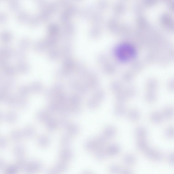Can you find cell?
Segmentation results:
<instances>
[{"mask_svg": "<svg viewBox=\"0 0 174 174\" xmlns=\"http://www.w3.org/2000/svg\"><path fill=\"white\" fill-rule=\"evenodd\" d=\"M3 69V74L8 77H12L14 75L16 71V69L14 67L9 65Z\"/></svg>", "mask_w": 174, "mask_h": 174, "instance_id": "52a82bcc", "label": "cell"}, {"mask_svg": "<svg viewBox=\"0 0 174 174\" xmlns=\"http://www.w3.org/2000/svg\"><path fill=\"white\" fill-rule=\"evenodd\" d=\"M122 174H131L132 173L131 169L128 168H124L121 169L120 173Z\"/></svg>", "mask_w": 174, "mask_h": 174, "instance_id": "603a6c76", "label": "cell"}, {"mask_svg": "<svg viewBox=\"0 0 174 174\" xmlns=\"http://www.w3.org/2000/svg\"><path fill=\"white\" fill-rule=\"evenodd\" d=\"M120 148L118 145L113 144L110 145L108 148L107 153L111 156H114L117 155L120 153Z\"/></svg>", "mask_w": 174, "mask_h": 174, "instance_id": "277c9868", "label": "cell"}, {"mask_svg": "<svg viewBox=\"0 0 174 174\" xmlns=\"http://www.w3.org/2000/svg\"><path fill=\"white\" fill-rule=\"evenodd\" d=\"M173 109L171 108L167 107L164 110L162 115L166 119H170L173 117Z\"/></svg>", "mask_w": 174, "mask_h": 174, "instance_id": "7c38bea8", "label": "cell"}, {"mask_svg": "<svg viewBox=\"0 0 174 174\" xmlns=\"http://www.w3.org/2000/svg\"><path fill=\"white\" fill-rule=\"evenodd\" d=\"M116 133V129L113 126L107 127L105 131V135L107 138H111L115 135Z\"/></svg>", "mask_w": 174, "mask_h": 174, "instance_id": "ba28073f", "label": "cell"}, {"mask_svg": "<svg viewBox=\"0 0 174 174\" xmlns=\"http://www.w3.org/2000/svg\"><path fill=\"white\" fill-rule=\"evenodd\" d=\"M137 145L138 149L142 151H145L148 147V144L144 139H140L137 142Z\"/></svg>", "mask_w": 174, "mask_h": 174, "instance_id": "4fadbf2b", "label": "cell"}, {"mask_svg": "<svg viewBox=\"0 0 174 174\" xmlns=\"http://www.w3.org/2000/svg\"><path fill=\"white\" fill-rule=\"evenodd\" d=\"M8 65V62L7 59L1 57H0V67L3 69Z\"/></svg>", "mask_w": 174, "mask_h": 174, "instance_id": "7402d4cb", "label": "cell"}, {"mask_svg": "<svg viewBox=\"0 0 174 174\" xmlns=\"http://www.w3.org/2000/svg\"><path fill=\"white\" fill-rule=\"evenodd\" d=\"M114 112L116 116L122 117L126 114L127 110L123 106L119 105L115 108Z\"/></svg>", "mask_w": 174, "mask_h": 174, "instance_id": "8fae6325", "label": "cell"}, {"mask_svg": "<svg viewBox=\"0 0 174 174\" xmlns=\"http://www.w3.org/2000/svg\"><path fill=\"white\" fill-rule=\"evenodd\" d=\"M163 159V156L162 154L159 152L156 151L153 160L158 162L162 160Z\"/></svg>", "mask_w": 174, "mask_h": 174, "instance_id": "44dd1931", "label": "cell"}, {"mask_svg": "<svg viewBox=\"0 0 174 174\" xmlns=\"http://www.w3.org/2000/svg\"><path fill=\"white\" fill-rule=\"evenodd\" d=\"M140 112L137 110H132L129 112V118L130 120L132 121H137L140 119Z\"/></svg>", "mask_w": 174, "mask_h": 174, "instance_id": "9c48e42d", "label": "cell"}, {"mask_svg": "<svg viewBox=\"0 0 174 174\" xmlns=\"http://www.w3.org/2000/svg\"><path fill=\"white\" fill-rule=\"evenodd\" d=\"M136 135L140 139H145L148 134L147 129L143 127H138L135 131Z\"/></svg>", "mask_w": 174, "mask_h": 174, "instance_id": "5b68a950", "label": "cell"}, {"mask_svg": "<svg viewBox=\"0 0 174 174\" xmlns=\"http://www.w3.org/2000/svg\"><path fill=\"white\" fill-rule=\"evenodd\" d=\"M123 160L125 164L128 165H132L135 163L136 158L135 156L131 154H127L124 156Z\"/></svg>", "mask_w": 174, "mask_h": 174, "instance_id": "30bf717a", "label": "cell"}, {"mask_svg": "<svg viewBox=\"0 0 174 174\" xmlns=\"http://www.w3.org/2000/svg\"><path fill=\"white\" fill-rule=\"evenodd\" d=\"M162 115L158 112H154L152 113L150 116V119L155 124H159L163 120Z\"/></svg>", "mask_w": 174, "mask_h": 174, "instance_id": "8992f818", "label": "cell"}, {"mask_svg": "<svg viewBox=\"0 0 174 174\" xmlns=\"http://www.w3.org/2000/svg\"><path fill=\"white\" fill-rule=\"evenodd\" d=\"M14 53L12 49L8 47H3L0 49V56L6 59L10 58Z\"/></svg>", "mask_w": 174, "mask_h": 174, "instance_id": "3957f363", "label": "cell"}, {"mask_svg": "<svg viewBox=\"0 0 174 174\" xmlns=\"http://www.w3.org/2000/svg\"><path fill=\"white\" fill-rule=\"evenodd\" d=\"M16 70L20 73L26 74L29 71V67L27 63L23 61H21L17 64Z\"/></svg>", "mask_w": 174, "mask_h": 174, "instance_id": "7a4b0ae2", "label": "cell"}, {"mask_svg": "<svg viewBox=\"0 0 174 174\" xmlns=\"http://www.w3.org/2000/svg\"><path fill=\"white\" fill-rule=\"evenodd\" d=\"M14 55L15 58L20 61H22L25 57L24 50L20 49L15 51L14 53Z\"/></svg>", "mask_w": 174, "mask_h": 174, "instance_id": "5bb4252c", "label": "cell"}, {"mask_svg": "<svg viewBox=\"0 0 174 174\" xmlns=\"http://www.w3.org/2000/svg\"><path fill=\"white\" fill-rule=\"evenodd\" d=\"M29 88L27 86L23 85L20 87L19 89V93L22 95H26L29 92Z\"/></svg>", "mask_w": 174, "mask_h": 174, "instance_id": "ffe728a7", "label": "cell"}, {"mask_svg": "<svg viewBox=\"0 0 174 174\" xmlns=\"http://www.w3.org/2000/svg\"><path fill=\"white\" fill-rule=\"evenodd\" d=\"M145 155L147 158L153 160L156 150L151 148H148L145 150Z\"/></svg>", "mask_w": 174, "mask_h": 174, "instance_id": "2e32d148", "label": "cell"}, {"mask_svg": "<svg viewBox=\"0 0 174 174\" xmlns=\"http://www.w3.org/2000/svg\"><path fill=\"white\" fill-rule=\"evenodd\" d=\"M30 43L29 41L27 39H22L19 42V47L20 49L23 50H25L29 47Z\"/></svg>", "mask_w": 174, "mask_h": 174, "instance_id": "9a60e30c", "label": "cell"}, {"mask_svg": "<svg viewBox=\"0 0 174 174\" xmlns=\"http://www.w3.org/2000/svg\"><path fill=\"white\" fill-rule=\"evenodd\" d=\"M39 85L38 83L35 82L33 84L32 86V89L34 91L39 90Z\"/></svg>", "mask_w": 174, "mask_h": 174, "instance_id": "d4e9b609", "label": "cell"}, {"mask_svg": "<svg viewBox=\"0 0 174 174\" xmlns=\"http://www.w3.org/2000/svg\"><path fill=\"white\" fill-rule=\"evenodd\" d=\"M168 159L169 163L173 165H174V154L173 153L169 154Z\"/></svg>", "mask_w": 174, "mask_h": 174, "instance_id": "cb8c5ba5", "label": "cell"}, {"mask_svg": "<svg viewBox=\"0 0 174 174\" xmlns=\"http://www.w3.org/2000/svg\"><path fill=\"white\" fill-rule=\"evenodd\" d=\"M116 56L120 60L122 61L130 60L135 56V49L132 46L124 44L118 46L116 50Z\"/></svg>", "mask_w": 174, "mask_h": 174, "instance_id": "6da1fadb", "label": "cell"}, {"mask_svg": "<svg viewBox=\"0 0 174 174\" xmlns=\"http://www.w3.org/2000/svg\"><path fill=\"white\" fill-rule=\"evenodd\" d=\"M110 172L113 173H120L121 168L119 166L116 164H112L110 167Z\"/></svg>", "mask_w": 174, "mask_h": 174, "instance_id": "d6986e66", "label": "cell"}, {"mask_svg": "<svg viewBox=\"0 0 174 174\" xmlns=\"http://www.w3.org/2000/svg\"><path fill=\"white\" fill-rule=\"evenodd\" d=\"M4 83L10 89L14 87L15 85V81L11 77H8V78L4 81Z\"/></svg>", "mask_w": 174, "mask_h": 174, "instance_id": "e0dca14e", "label": "cell"}, {"mask_svg": "<svg viewBox=\"0 0 174 174\" xmlns=\"http://www.w3.org/2000/svg\"><path fill=\"white\" fill-rule=\"evenodd\" d=\"M165 136L167 138H172L174 137V129L172 127H169L167 128L165 132Z\"/></svg>", "mask_w": 174, "mask_h": 174, "instance_id": "ac0fdd59", "label": "cell"}]
</instances>
